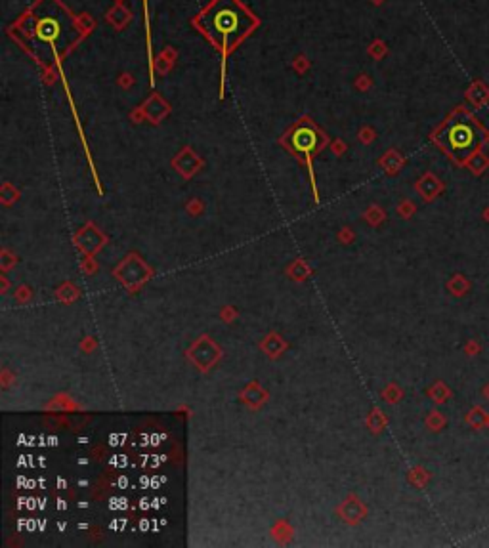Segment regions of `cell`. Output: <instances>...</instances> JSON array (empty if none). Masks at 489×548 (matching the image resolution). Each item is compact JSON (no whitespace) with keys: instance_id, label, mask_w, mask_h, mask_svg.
Segmentation results:
<instances>
[{"instance_id":"cell-1","label":"cell","mask_w":489,"mask_h":548,"mask_svg":"<svg viewBox=\"0 0 489 548\" xmlns=\"http://www.w3.org/2000/svg\"><path fill=\"white\" fill-rule=\"evenodd\" d=\"M14 37L39 63L61 65V58L79 40L81 31L60 0H39L14 27Z\"/></svg>"},{"instance_id":"cell-6","label":"cell","mask_w":489,"mask_h":548,"mask_svg":"<svg viewBox=\"0 0 489 548\" xmlns=\"http://www.w3.org/2000/svg\"><path fill=\"white\" fill-rule=\"evenodd\" d=\"M488 164H489V159L484 153H474V155L470 157V160H468V166L474 170V174H482V172L488 168Z\"/></svg>"},{"instance_id":"cell-4","label":"cell","mask_w":489,"mask_h":548,"mask_svg":"<svg viewBox=\"0 0 489 548\" xmlns=\"http://www.w3.org/2000/svg\"><path fill=\"white\" fill-rule=\"evenodd\" d=\"M319 145H321V136L308 120H302L290 134V147L300 155L310 157L313 151L319 149Z\"/></svg>"},{"instance_id":"cell-2","label":"cell","mask_w":489,"mask_h":548,"mask_svg":"<svg viewBox=\"0 0 489 548\" xmlns=\"http://www.w3.org/2000/svg\"><path fill=\"white\" fill-rule=\"evenodd\" d=\"M197 27L218 46L224 59L256 27L254 16L239 0H212L197 18Z\"/></svg>"},{"instance_id":"cell-5","label":"cell","mask_w":489,"mask_h":548,"mask_svg":"<svg viewBox=\"0 0 489 548\" xmlns=\"http://www.w3.org/2000/svg\"><path fill=\"white\" fill-rule=\"evenodd\" d=\"M467 98L474 107H484V105L489 101V88L484 84V82H482V80H474V82H472V86L468 88Z\"/></svg>"},{"instance_id":"cell-3","label":"cell","mask_w":489,"mask_h":548,"mask_svg":"<svg viewBox=\"0 0 489 548\" xmlns=\"http://www.w3.org/2000/svg\"><path fill=\"white\" fill-rule=\"evenodd\" d=\"M484 128L465 109H457L436 134V141L451 155L455 162L465 164L482 145Z\"/></svg>"}]
</instances>
